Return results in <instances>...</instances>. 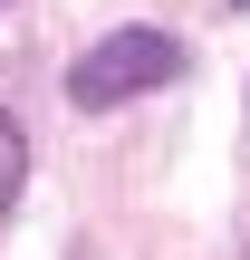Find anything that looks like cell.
<instances>
[{
    "mask_svg": "<svg viewBox=\"0 0 250 260\" xmlns=\"http://www.w3.org/2000/svg\"><path fill=\"white\" fill-rule=\"evenodd\" d=\"M164 77H183V48H173L164 29H116V39H96V48L77 58L67 96H77L87 116H106V106L145 96V87H164Z\"/></svg>",
    "mask_w": 250,
    "mask_h": 260,
    "instance_id": "1",
    "label": "cell"
},
{
    "mask_svg": "<svg viewBox=\"0 0 250 260\" xmlns=\"http://www.w3.org/2000/svg\"><path fill=\"white\" fill-rule=\"evenodd\" d=\"M19 174H29V145H19V125L0 116V212L19 203Z\"/></svg>",
    "mask_w": 250,
    "mask_h": 260,
    "instance_id": "2",
    "label": "cell"
}]
</instances>
